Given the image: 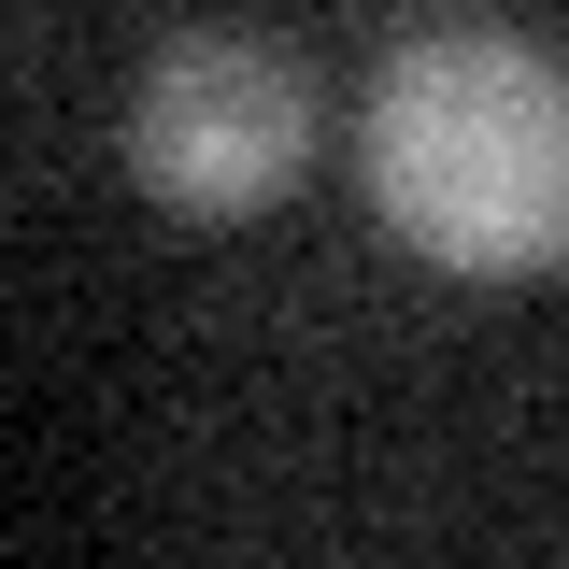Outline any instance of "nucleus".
<instances>
[{"mask_svg":"<svg viewBox=\"0 0 569 569\" xmlns=\"http://www.w3.org/2000/svg\"><path fill=\"white\" fill-rule=\"evenodd\" d=\"M370 200L441 271L569 257V71L512 29H427L370 86Z\"/></svg>","mask_w":569,"mask_h":569,"instance_id":"f257e3e1","label":"nucleus"},{"mask_svg":"<svg viewBox=\"0 0 569 569\" xmlns=\"http://www.w3.org/2000/svg\"><path fill=\"white\" fill-rule=\"evenodd\" d=\"M299 157H313V86H299L284 43H242V29L171 43V58L142 71V100H129V171L171 213H200V228L284 200Z\"/></svg>","mask_w":569,"mask_h":569,"instance_id":"f03ea898","label":"nucleus"}]
</instances>
